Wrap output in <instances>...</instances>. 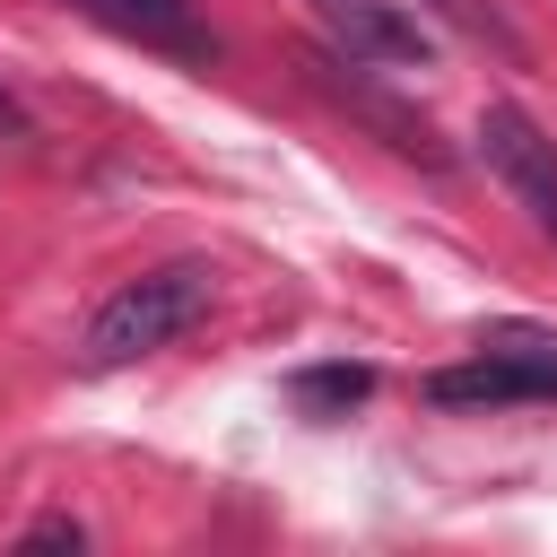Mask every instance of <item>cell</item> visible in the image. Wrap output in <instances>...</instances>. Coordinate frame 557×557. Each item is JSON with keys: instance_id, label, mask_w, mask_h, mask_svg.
Returning a JSON list of instances; mask_svg holds the SVG:
<instances>
[{"instance_id": "1", "label": "cell", "mask_w": 557, "mask_h": 557, "mask_svg": "<svg viewBox=\"0 0 557 557\" xmlns=\"http://www.w3.org/2000/svg\"><path fill=\"white\" fill-rule=\"evenodd\" d=\"M209 296H218V270H209V261H165V270L122 278V287L96 305V322H87V366L113 374V366H139V357L174 348V339L209 313Z\"/></svg>"}, {"instance_id": "2", "label": "cell", "mask_w": 557, "mask_h": 557, "mask_svg": "<svg viewBox=\"0 0 557 557\" xmlns=\"http://www.w3.org/2000/svg\"><path fill=\"white\" fill-rule=\"evenodd\" d=\"M435 409H505V400H557V331L540 322H496L479 331V357L426 374Z\"/></svg>"}, {"instance_id": "3", "label": "cell", "mask_w": 557, "mask_h": 557, "mask_svg": "<svg viewBox=\"0 0 557 557\" xmlns=\"http://www.w3.org/2000/svg\"><path fill=\"white\" fill-rule=\"evenodd\" d=\"M479 157H487L496 183L531 209V226L557 235V139H548L522 104H487V113H479Z\"/></svg>"}, {"instance_id": "4", "label": "cell", "mask_w": 557, "mask_h": 557, "mask_svg": "<svg viewBox=\"0 0 557 557\" xmlns=\"http://www.w3.org/2000/svg\"><path fill=\"white\" fill-rule=\"evenodd\" d=\"M305 9L322 17L331 52L357 70H426V52H435L418 9H400V0H305Z\"/></svg>"}, {"instance_id": "5", "label": "cell", "mask_w": 557, "mask_h": 557, "mask_svg": "<svg viewBox=\"0 0 557 557\" xmlns=\"http://www.w3.org/2000/svg\"><path fill=\"white\" fill-rule=\"evenodd\" d=\"M96 26L148 44V52H174V61H209V26L191 17V0H78Z\"/></svg>"}, {"instance_id": "6", "label": "cell", "mask_w": 557, "mask_h": 557, "mask_svg": "<svg viewBox=\"0 0 557 557\" xmlns=\"http://www.w3.org/2000/svg\"><path fill=\"white\" fill-rule=\"evenodd\" d=\"M287 392H296L313 418H339V409H357V400L374 392V374H366V366H305Z\"/></svg>"}, {"instance_id": "7", "label": "cell", "mask_w": 557, "mask_h": 557, "mask_svg": "<svg viewBox=\"0 0 557 557\" xmlns=\"http://www.w3.org/2000/svg\"><path fill=\"white\" fill-rule=\"evenodd\" d=\"M426 9H435V17H453L461 35H479V44H496V52H513V26H505V17L487 9V0H426Z\"/></svg>"}, {"instance_id": "8", "label": "cell", "mask_w": 557, "mask_h": 557, "mask_svg": "<svg viewBox=\"0 0 557 557\" xmlns=\"http://www.w3.org/2000/svg\"><path fill=\"white\" fill-rule=\"evenodd\" d=\"M78 540H87V531H78V522H61V513H52V522H35V531H26V548H78Z\"/></svg>"}]
</instances>
